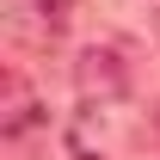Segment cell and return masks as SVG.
<instances>
[{
	"label": "cell",
	"mask_w": 160,
	"mask_h": 160,
	"mask_svg": "<svg viewBox=\"0 0 160 160\" xmlns=\"http://www.w3.org/2000/svg\"><path fill=\"white\" fill-rule=\"evenodd\" d=\"M74 86H80V99L92 105H111V99H123L129 92V62L117 56V49H86V56L74 62Z\"/></svg>",
	"instance_id": "cell-1"
},
{
	"label": "cell",
	"mask_w": 160,
	"mask_h": 160,
	"mask_svg": "<svg viewBox=\"0 0 160 160\" xmlns=\"http://www.w3.org/2000/svg\"><path fill=\"white\" fill-rule=\"evenodd\" d=\"M43 117H49V111L25 92V80H19V74H6V117H0V136H6V142H19V136H31Z\"/></svg>",
	"instance_id": "cell-2"
},
{
	"label": "cell",
	"mask_w": 160,
	"mask_h": 160,
	"mask_svg": "<svg viewBox=\"0 0 160 160\" xmlns=\"http://www.w3.org/2000/svg\"><path fill=\"white\" fill-rule=\"evenodd\" d=\"M74 6H80V0H37V12H43L49 25H62L68 12H74Z\"/></svg>",
	"instance_id": "cell-3"
},
{
	"label": "cell",
	"mask_w": 160,
	"mask_h": 160,
	"mask_svg": "<svg viewBox=\"0 0 160 160\" xmlns=\"http://www.w3.org/2000/svg\"><path fill=\"white\" fill-rule=\"evenodd\" d=\"M154 142H160V111H154Z\"/></svg>",
	"instance_id": "cell-4"
}]
</instances>
